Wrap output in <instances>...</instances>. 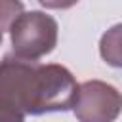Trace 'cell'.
I'll use <instances>...</instances> for the list:
<instances>
[{"instance_id": "5b68a950", "label": "cell", "mask_w": 122, "mask_h": 122, "mask_svg": "<svg viewBox=\"0 0 122 122\" xmlns=\"http://www.w3.org/2000/svg\"><path fill=\"white\" fill-rule=\"evenodd\" d=\"M0 122H25V114L15 107L0 101Z\"/></svg>"}, {"instance_id": "6da1fadb", "label": "cell", "mask_w": 122, "mask_h": 122, "mask_svg": "<svg viewBox=\"0 0 122 122\" xmlns=\"http://www.w3.org/2000/svg\"><path fill=\"white\" fill-rule=\"evenodd\" d=\"M78 84L72 72L57 63L6 55L0 61V101L23 114H44L72 109Z\"/></svg>"}, {"instance_id": "52a82bcc", "label": "cell", "mask_w": 122, "mask_h": 122, "mask_svg": "<svg viewBox=\"0 0 122 122\" xmlns=\"http://www.w3.org/2000/svg\"><path fill=\"white\" fill-rule=\"evenodd\" d=\"M2 34H4V32H2V30H0V42H2Z\"/></svg>"}, {"instance_id": "8992f818", "label": "cell", "mask_w": 122, "mask_h": 122, "mask_svg": "<svg viewBox=\"0 0 122 122\" xmlns=\"http://www.w3.org/2000/svg\"><path fill=\"white\" fill-rule=\"evenodd\" d=\"M38 2H40V6H44L48 10H69L78 0H38Z\"/></svg>"}, {"instance_id": "7a4b0ae2", "label": "cell", "mask_w": 122, "mask_h": 122, "mask_svg": "<svg viewBox=\"0 0 122 122\" xmlns=\"http://www.w3.org/2000/svg\"><path fill=\"white\" fill-rule=\"evenodd\" d=\"M57 21L44 11H23L10 27L13 53L25 59H40L57 46Z\"/></svg>"}, {"instance_id": "3957f363", "label": "cell", "mask_w": 122, "mask_h": 122, "mask_svg": "<svg viewBox=\"0 0 122 122\" xmlns=\"http://www.w3.org/2000/svg\"><path fill=\"white\" fill-rule=\"evenodd\" d=\"M72 111L80 122H114L122 112V93L103 80H86L78 84Z\"/></svg>"}, {"instance_id": "277c9868", "label": "cell", "mask_w": 122, "mask_h": 122, "mask_svg": "<svg viewBox=\"0 0 122 122\" xmlns=\"http://www.w3.org/2000/svg\"><path fill=\"white\" fill-rule=\"evenodd\" d=\"M99 53L111 67L122 69V23L112 25L99 40Z\"/></svg>"}]
</instances>
